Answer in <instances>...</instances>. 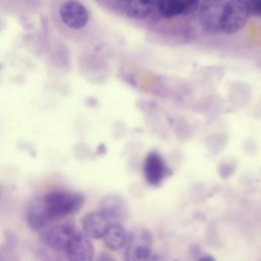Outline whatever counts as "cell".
<instances>
[{
    "instance_id": "8",
    "label": "cell",
    "mask_w": 261,
    "mask_h": 261,
    "mask_svg": "<svg viewBox=\"0 0 261 261\" xmlns=\"http://www.w3.org/2000/svg\"><path fill=\"white\" fill-rule=\"evenodd\" d=\"M65 253L71 261L92 260L94 258V246L91 238L85 233H76L69 243Z\"/></svg>"
},
{
    "instance_id": "9",
    "label": "cell",
    "mask_w": 261,
    "mask_h": 261,
    "mask_svg": "<svg viewBox=\"0 0 261 261\" xmlns=\"http://www.w3.org/2000/svg\"><path fill=\"white\" fill-rule=\"evenodd\" d=\"M100 211L109 223H121L127 217V206L123 199L118 196L105 197L101 202Z\"/></svg>"
},
{
    "instance_id": "14",
    "label": "cell",
    "mask_w": 261,
    "mask_h": 261,
    "mask_svg": "<svg viewBox=\"0 0 261 261\" xmlns=\"http://www.w3.org/2000/svg\"><path fill=\"white\" fill-rule=\"evenodd\" d=\"M202 0H182L184 14H189L199 9Z\"/></svg>"
},
{
    "instance_id": "16",
    "label": "cell",
    "mask_w": 261,
    "mask_h": 261,
    "mask_svg": "<svg viewBox=\"0 0 261 261\" xmlns=\"http://www.w3.org/2000/svg\"><path fill=\"white\" fill-rule=\"evenodd\" d=\"M146 1H148L149 3H151L152 5H154V6L157 8V5H158V2H159V0H146Z\"/></svg>"
},
{
    "instance_id": "13",
    "label": "cell",
    "mask_w": 261,
    "mask_h": 261,
    "mask_svg": "<svg viewBox=\"0 0 261 261\" xmlns=\"http://www.w3.org/2000/svg\"><path fill=\"white\" fill-rule=\"evenodd\" d=\"M157 9L159 13L166 18L184 14L182 0H159Z\"/></svg>"
},
{
    "instance_id": "12",
    "label": "cell",
    "mask_w": 261,
    "mask_h": 261,
    "mask_svg": "<svg viewBox=\"0 0 261 261\" xmlns=\"http://www.w3.org/2000/svg\"><path fill=\"white\" fill-rule=\"evenodd\" d=\"M156 7L146 0H127L124 3V12L127 16L136 19L148 17Z\"/></svg>"
},
{
    "instance_id": "7",
    "label": "cell",
    "mask_w": 261,
    "mask_h": 261,
    "mask_svg": "<svg viewBox=\"0 0 261 261\" xmlns=\"http://www.w3.org/2000/svg\"><path fill=\"white\" fill-rule=\"evenodd\" d=\"M144 176L151 186H158L167 175L168 168L164 158L157 152H150L144 161Z\"/></svg>"
},
{
    "instance_id": "17",
    "label": "cell",
    "mask_w": 261,
    "mask_h": 261,
    "mask_svg": "<svg viewBox=\"0 0 261 261\" xmlns=\"http://www.w3.org/2000/svg\"><path fill=\"white\" fill-rule=\"evenodd\" d=\"M115 1H117V2H119V3H121V4H124L127 0H115Z\"/></svg>"
},
{
    "instance_id": "15",
    "label": "cell",
    "mask_w": 261,
    "mask_h": 261,
    "mask_svg": "<svg viewBox=\"0 0 261 261\" xmlns=\"http://www.w3.org/2000/svg\"><path fill=\"white\" fill-rule=\"evenodd\" d=\"M250 13L259 15V11L261 8V0H246Z\"/></svg>"
},
{
    "instance_id": "6",
    "label": "cell",
    "mask_w": 261,
    "mask_h": 261,
    "mask_svg": "<svg viewBox=\"0 0 261 261\" xmlns=\"http://www.w3.org/2000/svg\"><path fill=\"white\" fill-rule=\"evenodd\" d=\"M62 22L70 29H83L89 20V12L85 5L77 0H67L59 9Z\"/></svg>"
},
{
    "instance_id": "10",
    "label": "cell",
    "mask_w": 261,
    "mask_h": 261,
    "mask_svg": "<svg viewBox=\"0 0 261 261\" xmlns=\"http://www.w3.org/2000/svg\"><path fill=\"white\" fill-rule=\"evenodd\" d=\"M108 219L100 212H90L82 219V228L91 239H102L109 226Z\"/></svg>"
},
{
    "instance_id": "3",
    "label": "cell",
    "mask_w": 261,
    "mask_h": 261,
    "mask_svg": "<svg viewBox=\"0 0 261 261\" xmlns=\"http://www.w3.org/2000/svg\"><path fill=\"white\" fill-rule=\"evenodd\" d=\"M250 10L246 0H229L224 4L221 17V31L225 34H234L244 28Z\"/></svg>"
},
{
    "instance_id": "4",
    "label": "cell",
    "mask_w": 261,
    "mask_h": 261,
    "mask_svg": "<svg viewBox=\"0 0 261 261\" xmlns=\"http://www.w3.org/2000/svg\"><path fill=\"white\" fill-rule=\"evenodd\" d=\"M77 232L69 224L48 226L41 231V240L52 250L65 252L69 243Z\"/></svg>"
},
{
    "instance_id": "18",
    "label": "cell",
    "mask_w": 261,
    "mask_h": 261,
    "mask_svg": "<svg viewBox=\"0 0 261 261\" xmlns=\"http://www.w3.org/2000/svg\"><path fill=\"white\" fill-rule=\"evenodd\" d=\"M259 16L261 17V8H260V11H259Z\"/></svg>"
},
{
    "instance_id": "2",
    "label": "cell",
    "mask_w": 261,
    "mask_h": 261,
    "mask_svg": "<svg viewBox=\"0 0 261 261\" xmlns=\"http://www.w3.org/2000/svg\"><path fill=\"white\" fill-rule=\"evenodd\" d=\"M153 239L151 232L144 227H135L127 234L124 258L127 261H144L152 252Z\"/></svg>"
},
{
    "instance_id": "11",
    "label": "cell",
    "mask_w": 261,
    "mask_h": 261,
    "mask_svg": "<svg viewBox=\"0 0 261 261\" xmlns=\"http://www.w3.org/2000/svg\"><path fill=\"white\" fill-rule=\"evenodd\" d=\"M127 234L121 223H110L103 237L104 244L111 251H119L125 247Z\"/></svg>"
},
{
    "instance_id": "5",
    "label": "cell",
    "mask_w": 261,
    "mask_h": 261,
    "mask_svg": "<svg viewBox=\"0 0 261 261\" xmlns=\"http://www.w3.org/2000/svg\"><path fill=\"white\" fill-rule=\"evenodd\" d=\"M224 4L222 0H202L199 19L202 28L209 33L221 31V17Z\"/></svg>"
},
{
    "instance_id": "1",
    "label": "cell",
    "mask_w": 261,
    "mask_h": 261,
    "mask_svg": "<svg viewBox=\"0 0 261 261\" xmlns=\"http://www.w3.org/2000/svg\"><path fill=\"white\" fill-rule=\"evenodd\" d=\"M84 196L76 192L55 190L36 199L27 212V222L42 231L52 222L76 213L84 205Z\"/></svg>"
}]
</instances>
